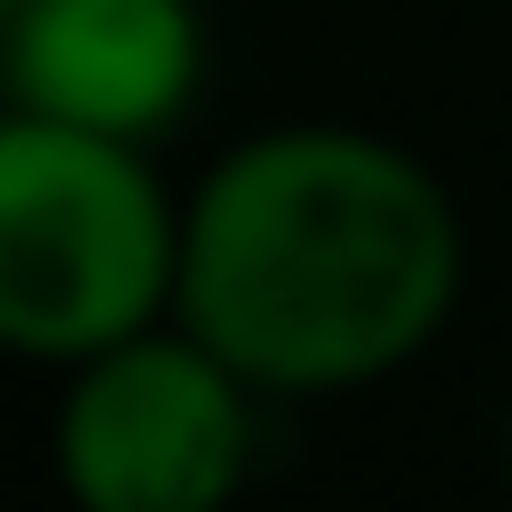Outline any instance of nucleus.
Here are the masks:
<instances>
[{
    "instance_id": "nucleus-1",
    "label": "nucleus",
    "mask_w": 512,
    "mask_h": 512,
    "mask_svg": "<svg viewBox=\"0 0 512 512\" xmlns=\"http://www.w3.org/2000/svg\"><path fill=\"white\" fill-rule=\"evenodd\" d=\"M462 302V211L382 131L272 121L231 141L181 211V322L272 402L412 372Z\"/></svg>"
},
{
    "instance_id": "nucleus-2",
    "label": "nucleus",
    "mask_w": 512,
    "mask_h": 512,
    "mask_svg": "<svg viewBox=\"0 0 512 512\" xmlns=\"http://www.w3.org/2000/svg\"><path fill=\"white\" fill-rule=\"evenodd\" d=\"M181 211L151 141L0 121V342L31 372H71L181 312Z\"/></svg>"
},
{
    "instance_id": "nucleus-3",
    "label": "nucleus",
    "mask_w": 512,
    "mask_h": 512,
    "mask_svg": "<svg viewBox=\"0 0 512 512\" xmlns=\"http://www.w3.org/2000/svg\"><path fill=\"white\" fill-rule=\"evenodd\" d=\"M262 382L231 372L181 312L71 362L51 412V472L81 512H211L251 472Z\"/></svg>"
},
{
    "instance_id": "nucleus-4",
    "label": "nucleus",
    "mask_w": 512,
    "mask_h": 512,
    "mask_svg": "<svg viewBox=\"0 0 512 512\" xmlns=\"http://www.w3.org/2000/svg\"><path fill=\"white\" fill-rule=\"evenodd\" d=\"M0 81L11 111L171 141L201 101V11L191 0H0Z\"/></svg>"
},
{
    "instance_id": "nucleus-5",
    "label": "nucleus",
    "mask_w": 512,
    "mask_h": 512,
    "mask_svg": "<svg viewBox=\"0 0 512 512\" xmlns=\"http://www.w3.org/2000/svg\"><path fill=\"white\" fill-rule=\"evenodd\" d=\"M502 472H512V412H502Z\"/></svg>"
}]
</instances>
